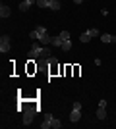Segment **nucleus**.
Returning a JSON list of instances; mask_svg holds the SVG:
<instances>
[{"mask_svg": "<svg viewBox=\"0 0 116 129\" xmlns=\"http://www.w3.org/2000/svg\"><path fill=\"white\" fill-rule=\"evenodd\" d=\"M60 48L64 50V52H68V50H72V41H70V39H68V41H64Z\"/></svg>", "mask_w": 116, "mask_h": 129, "instance_id": "obj_13", "label": "nucleus"}, {"mask_svg": "<svg viewBox=\"0 0 116 129\" xmlns=\"http://www.w3.org/2000/svg\"><path fill=\"white\" fill-rule=\"evenodd\" d=\"M44 46H39V44H33V48L29 50V60H35V58H41Z\"/></svg>", "mask_w": 116, "mask_h": 129, "instance_id": "obj_7", "label": "nucleus"}, {"mask_svg": "<svg viewBox=\"0 0 116 129\" xmlns=\"http://www.w3.org/2000/svg\"><path fill=\"white\" fill-rule=\"evenodd\" d=\"M101 41H103V43H116V37H114V35L105 33V35H101Z\"/></svg>", "mask_w": 116, "mask_h": 129, "instance_id": "obj_11", "label": "nucleus"}, {"mask_svg": "<svg viewBox=\"0 0 116 129\" xmlns=\"http://www.w3.org/2000/svg\"><path fill=\"white\" fill-rule=\"evenodd\" d=\"M41 127L43 129H49V127H54V129H60L62 127V123H60V119H56L54 116H47V118H44V123H41Z\"/></svg>", "mask_w": 116, "mask_h": 129, "instance_id": "obj_2", "label": "nucleus"}, {"mask_svg": "<svg viewBox=\"0 0 116 129\" xmlns=\"http://www.w3.org/2000/svg\"><path fill=\"white\" fill-rule=\"evenodd\" d=\"M10 35H2L0 37V52L4 54V52H10Z\"/></svg>", "mask_w": 116, "mask_h": 129, "instance_id": "obj_5", "label": "nucleus"}, {"mask_svg": "<svg viewBox=\"0 0 116 129\" xmlns=\"http://www.w3.org/2000/svg\"><path fill=\"white\" fill-rule=\"evenodd\" d=\"M60 39H62V41H68V39H70V31H62L60 33Z\"/></svg>", "mask_w": 116, "mask_h": 129, "instance_id": "obj_17", "label": "nucleus"}, {"mask_svg": "<svg viewBox=\"0 0 116 129\" xmlns=\"http://www.w3.org/2000/svg\"><path fill=\"white\" fill-rule=\"evenodd\" d=\"M19 112L23 114V125L27 127V125H31V121H33V116H35V112H37V108H33V106L19 108Z\"/></svg>", "mask_w": 116, "mask_h": 129, "instance_id": "obj_1", "label": "nucleus"}, {"mask_svg": "<svg viewBox=\"0 0 116 129\" xmlns=\"http://www.w3.org/2000/svg\"><path fill=\"white\" fill-rule=\"evenodd\" d=\"M33 4H37V0H23V2H19V12H27Z\"/></svg>", "mask_w": 116, "mask_h": 129, "instance_id": "obj_8", "label": "nucleus"}, {"mask_svg": "<svg viewBox=\"0 0 116 129\" xmlns=\"http://www.w3.org/2000/svg\"><path fill=\"white\" fill-rule=\"evenodd\" d=\"M39 8H49V0H37Z\"/></svg>", "mask_w": 116, "mask_h": 129, "instance_id": "obj_16", "label": "nucleus"}, {"mask_svg": "<svg viewBox=\"0 0 116 129\" xmlns=\"http://www.w3.org/2000/svg\"><path fill=\"white\" fill-rule=\"evenodd\" d=\"M81 119V102H74L72 112H70V121L72 123H77Z\"/></svg>", "mask_w": 116, "mask_h": 129, "instance_id": "obj_3", "label": "nucleus"}, {"mask_svg": "<svg viewBox=\"0 0 116 129\" xmlns=\"http://www.w3.org/2000/svg\"><path fill=\"white\" fill-rule=\"evenodd\" d=\"M10 14H12V10H10V6H0V17H10Z\"/></svg>", "mask_w": 116, "mask_h": 129, "instance_id": "obj_9", "label": "nucleus"}, {"mask_svg": "<svg viewBox=\"0 0 116 129\" xmlns=\"http://www.w3.org/2000/svg\"><path fill=\"white\" fill-rule=\"evenodd\" d=\"M50 56V50L47 48V46H44V50H43V54H41V58H49Z\"/></svg>", "mask_w": 116, "mask_h": 129, "instance_id": "obj_18", "label": "nucleus"}, {"mask_svg": "<svg viewBox=\"0 0 116 129\" xmlns=\"http://www.w3.org/2000/svg\"><path fill=\"white\" fill-rule=\"evenodd\" d=\"M74 2H76V4H81V2H83V0H74Z\"/></svg>", "mask_w": 116, "mask_h": 129, "instance_id": "obj_19", "label": "nucleus"}, {"mask_svg": "<svg viewBox=\"0 0 116 129\" xmlns=\"http://www.w3.org/2000/svg\"><path fill=\"white\" fill-rule=\"evenodd\" d=\"M106 106H99L97 108V119H106Z\"/></svg>", "mask_w": 116, "mask_h": 129, "instance_id": "obj_10", "label": "nucleus"}, {"mask_svg": "<svg viewBox=\"0 0 116 129\" xmlns=\"http://www.w3.org/2000/svg\"><path fill=\"white\" fill-rule=\"evenodd\" d=\"M44 35H49V33H47V27H43V25H37L33 31L29 33V37L33 39V41H41Z\"/></svg>", "mask_w": 116, "mask_h": 129, "instance_id": "obj_4", "label": "nucleus"}, {"mask_svg": "<svg viewBox=\"0 0 116 129\" xmlns=\"http://www.w3.org/2000/svg\"><path fill=\"white\" fill-rule=\"evenodd\" d=\"M62 43H64V41L60 39V35H58V37H52V41H50L52 46H62Z\"/></svg>", "mask_w": 116, "mask_h": 129, "instance_id": "obj_14", "label": "nucleus"}, {"mask_svg": "<svg viewBox=\"0 0 116 129\" xmlns=\"http://www.w3.org/2000/svg\"><path fill=\"white\" fill-rule=\"evenodd\" d=\"M50 41H52V37H50V35H44V37L41 39V41H39V43L43 44V46H47V44H50Z\"/></svg>", "mask_w": 116, "mask_h": 129, "instance_id": "obj_15", "label": "nucleus"}, {"mask_svg": "<svg viewBox=\"0 0 116 129\" xmlns=\"http://www.w3.org/2000/svg\"><path fill=\"white\" fill-rule=\"evenodd\" d=\"M97 33H99L97 29H87L85 33H81V35H79V41H81V43H89L93 37H97Z\"/></svg>", "mask_w": 116, "mask_h": 129, "instance_id": "obj_6", "label": "nucleus"}, {"mask_svg": "<svg viewBox=\"0 0 116 129\" xmlns=\"http://www.w3.org/2000/svg\"><path fill=\"white\" fill-rule=\"evenodd\" d=\"M49 8H50V10H60V0H50Z\"/></svg>", "mask_w": 116, "mask_h": 129, "instance_id": "obj_12", "label": "nucleus"}, {"mask_svg": "<svg viewBox=\"0 0 116 129\" xmlns=\"http://www.w3.org/2000/svg\"><path fill=\"white\" fill-rule=\"evenodd\" d=\"M49 2H50V0H49Z\"/></svg>", "mask_w": 116, "mask_h": 129, "instance_id": "obj_20", "label": "nucleus"}]
</instances>
